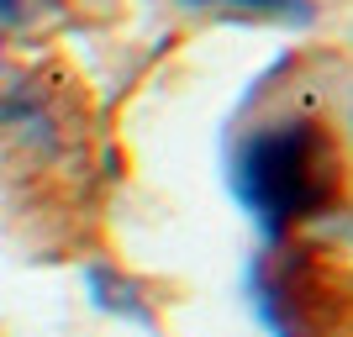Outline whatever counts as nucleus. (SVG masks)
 Here are the masks:
<instances>
[{"instance_id":"obj_1","label":"nucleus","mask_w":353,"mask_h":337,"mask_svg":"<svg viewBox=\"0 0 353 337\" xmlns=\"http://www.w3.org/2000/svg\"><path fill=\"white\" fill-rule=\"evenodd\" d=\"M338 147L316 121H269L237 147L232 185L269 237L316 216L338 195Z\"/></svg>"},{"instance_id":"obj_2","label":"nucleus","mask_w":353,"mask_h":337,"mask_svg":"<svg viewBox=\"0 0 353 337\" xmlns=\"http://www.w3.org/2000/svg\"><path fill=\"white\" fill-rule=\"evenodd\" d=\"M190 11H243V16H280V21H306L311 0H179Z\"/></svg>"},{"instance_id":"obj_3","label":"nucleus","mask_w":353,"mask_h":337,"mask_svg":"<svg viewBox=\"0 0 353 337\" xmlns=\"http://www.w3.org/2000/svg\"><path fill=\"white\" fill-rule=\"evenodd\" d=\"M21 6H27V0H0V16H16Z\"/></svg>"}]
</instances>
